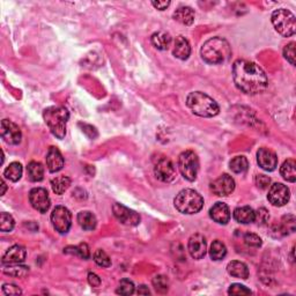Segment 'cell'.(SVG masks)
Returning a JSON list of instances; mask_svg holds the SVG:
<instances>
[{"mask_svg": "<svg viewBox=\"0 0 296 296\" xmlns=\"http://www.w3.org/2000/svg\"><path fill=\"white\" fill-rule=\"evenodd\" d=\"M233 79L236 87L245 94L255 95L267 87V76L254 61L239 59L233 65Z\"/></svg>", "mask_w": 296, "mask_h": 296, "instance_id": "1", "label": "cell"}, {"mask_svg": "<svg viewBox=\"0 0 296 296\" xmlns=\"http://www.w3.org/2000/svg\"><path fill=\"white\" fill-rule=\"evenodd\" d=\"M203 59L208 64H221L226 61L231 55L229 43L222 37H213L204 43L202 46Z\"/></svg>", "mask_w": 296, "mask_h": 296, "instance_id": "2", "label": "cell"}, {"mask_svg": "<svg viewBox=\"0 0 296 296\" xmlns=\"http://www.w3.org/2000/svg\"><path fill=\"white\" fill-rule=\"evenodd\" d=\"M186 104L194 115L199 117L217 116L220 111L217 102L202 92H190L186 98Z\"/></svg>", "mask_w": 296, "mask_h": 296, "instance_id": "3", "label": "cell"}, {"mask_svg": "<svg viewBox=\"0 0 296 296\" xmlns=\"http://www.w3.org/2000/svg\"><path fill=\"white\" fill-rule=\"evenodd\" d=\"M44 122L50 129L51 133L58 139H63L66 134V123L70 118V113L64 107L46 108L43 112Z\"/></svg>", "mask_w": 296, "mask_h": 296, "instance_id": "4", "label": "cell"}, {"mask_svg": "<svg viewBox=\"0 0 296 296\" xmlns=\"http://www.w3.org/2000/svg\"><path fill=\"white\" fill-rule=\"evenodd\" d=\"M204 206V199L197 191L182 190L175 198V207L183 214H196Z\"/></svg>", "mask_w": 296, "mask_h": 296, "instance_id": "5", "label": "cell"}, {"mask_svg": "<svg viewBox=\"0 0 296 296\" xmlns=\"http://www.w3.org/2000/svg\"><path fill=\"white\" fill-rule=\"evenodd\" d=\"M272 23L277 32L283 37L293 36L295 34V17L288 9L280 8L274 11L272 14Z\"/></svg>", "mask_w": 296, "mask_h": 296, "instance_id": "6", "label": "cell"}, {"mask_svg": "<svg viewBox=\"0 0 296 296\" xmlns=\"http://www.w3.org/2000/svg\"><path fill=\"white\" fill-rule=\"evenodd\" d=\"M178 169L185 180L193 182L199 170V160L192 150H185L178 157Z\"/></svg>", "mask_w": 296, "mask_h": 296, "instance_id": "7", "label": "cell"}, {"mask_svg": "<svg viewBox=\"0 0 296 296\" xmlns=\"http://www.w3.org/2000/svg\"><path fill=\"white\" fill-rule=\"evenodd\" d=\"M52 226L59 234H66L72 224V215L65 206H57L51 213Z\"/></svg>", "mask_w": 296, "mask_h": 296, "instance_id": "8", "label": "cell"}, {"mask_svg": "<svg viewBox=\"0 0 296 296\" xmlns=\"http://www.w3.org/2000/svg\"><path fill=\"white\" fill-rule=\"evenodd\" d=\"M154 174H155L157 180L165 183H169V182L174 181L176 177V169L174 163L166 157H161L157 160L154 166Z\"/></svg>", "mask_w": 296, "mask_h": 296, "instance_id": "9", "label": "cell"}, {"mask_svg": "<svg viewBox=\"0 0 296 296\" xmlns=\"http://www.w3.org/2000/svg\"><path fill=\"white\" fill-rule=\"evenodd\" d=\"M29 202L36 211L45 213L50 208L51 202L48 191L43 187H35L29 192Z\"/></svg>", "mask_w": 296, "mask_h": 296, "instance_id": "10", "label": "cell"}, {"mask_svg": "<svg viewBox=\"0 0 296 296\" xmlns=\"http://www.w3.org/2000/svg\"><path fill=\"white\" fill-rule=\"evenodd\" d=\"M112 212L117 220L122 222L125 226H137L140 222V217H139L138 213L125 207L122 204H113Z\"/></svg>", "mask_w": 296, "mask_h": 296, "instance_id": "11", "label": "cell"}, {"mask_svg": "<svg viewBox=\"0 0 296 296\" xmlns=\"http://www.w3.org/2000/svg\"><path fill=\"white\" fill-rule=\"evenodd\" d=\"M291 198V192L289 189L281 183H276L271 185L270 191H268L267 199L274 206H283L289 202Z\"/></svg>", "mask_w": 296, "mask_h": 296, "instance_id": "12", "label": "cell"}, {"mask_svg": "<svg viewBox=\"0 0 296 296\" xmlns=\"http://www.w3.org/2000/svg\"><path fill=\"white\" fill-rule=\"evenodd\" d=\"M211 190L219 197H226L235 190V181L231 176L223 174L211 183Z\"/></svg>", "mask_w": 296, "mask_h": 296, "instance_id": "13", "label": "cell"}, {"mask_svg": "<svg viewBox=\"0 0 296 296\" xmlns=\"http://www.w3.org/2000/svg\"><path fill=\"white\" fill-rule=\"evenodd\" d=\"M0 134L6 143L9 145H18L21 141V130L15 123L11 122L8 119H4L1 122V129H0Z\"/></svg>", "mask_w": 296, "mask_h": 296, "instance_id": "14", "label": "cell"}, {"mask_svg": "<svg viewBox=\"0 0 296 296\" xmlns=\"http://www.w3.org/2000/svg\"><path fill=\"white\" fill-rule=\"evenodd\" d=\"M187 250H189L192 258L202 259L206 255V250H207V243H206L205 237L200 234H194L191 236L189 243H187Z\"/></svg>", "mask_w": 296, "mask_h": 296, "instance_id": "15", "label": "cell"}, {"mask_svg": "<svg viewBox=\"0 0 296 296\" xmlns=\"http://www.w3.org/2000/svg\"><path fill=\"white\" fill-rule=\"evenodd\" d=\"M257 162L264 170L273 171L278 166V157L273 150L263 147L257 152Z\"/></svg>", "mask_w": 296, "mask_h": 296, "instance_id": "16", "label": "cell"}, {"mask_svg": "<svg viewBox=\"0 0 296 296\" xmlns=\"http://www.w3.org/2000/svg\"><path fill=\"white\" fill-rule=\"evenodd\" d=\"M27 251L23 246L13 245L11 246L2 257V264L4 265H18L26 259Z\"/></svg>", "mask_w": 296, "mask_h": 296, "instance_id": "17", "label": "cell"}, {"mask_svg": "<svg viewBox=\"0 0 296 296\" xmlns=\"http://www.w3.org/2000/svg\"><path fill=\"white\" fill-rule=\"evenodd\" d=\"M46 166H48L49 171L51 172H57L63 169L64 157L58 148H49L48 154H46Z\"/></svg>", "mask_w": 296, "mask_h": 296, "instance_id": "18", "label": "cell"}, {"mask_svg": "<svg viewBox=\"0 0 296 296\" xmlns=\"http://www.w3.org/2000/svg\"><path fill=\"white\" fill-rule=\"evenodd\" d=\"M209 217L217 223L227 224L230 220L229 207L224 203H217L209 209Z\"/></svg>", "mask_w": 296, "mask_h": 296, "instance_id": "19", "label": "cell"}, {"mask_svg": "<svg viewBox=\"0 0 296 296\" xmlns=\"http://www.w3.org/2000/svg\"><path fill=\"white\" fill-rule=\"evenodd\" d=\"M174 56L176 58L181 60H185L189 58L191 54V46L190 43L183 36L176 37L175 44H174Z\"/></svg>", "mask_w": 296, "mask_h": 296, "instance_id": "20", "label": "cell"}, {"mask_svg": "<svg viewBox=\"0 0 296 296\" xmlns=\"http://www.w3.org/2000/svg\"><path fill=\"white\" fill-rule=\"evenodd\" d=\"M227 271L231 277L239 278V279H248L249 278V268L244 263L239 260H233L227 265Z\"/></svg>", "mask_w": 296, "mask_h": 296, "instance_id": "21", "label": "cell"}, {"mask_svg": "<svg viewBox=\"0 0 296 296\" xmlns=\"http://www.w3.org/2000/svg\"><path fill=\"white\" fill-rule=\"evenodd\" d=\"M234 219L239 223L248 224L255 222V211L250 206H243L234 211Z\"/></svg>", "mask_w": 296, "mask_h": 296, "instance_id": "22", "label": "cell"}, {"mask_svg": "<svg viewBox=\"0 0 296 296\" xmlns=\"http://www.w3.org/2000/svg\"><path fill=\"white\" fill-rule=\"evenodd\" d=\"M280 174H281L283 180L294 183L296 181V162L294 160H286L281 166V168H280Z\"/></svg>", "mask_w": 296, "mask_h": 296, "instance_id": "23", "label": "cell"}, {"mask_svg": "<svg viewBox=\"0 0 296 296\" xmlns=\"http://www.w3.org/2000/svg\"><path fill=\"white\" fill-rule=\"evenodd\" d=\"M152 44L155 46L157 50H168L169 45L171 43V37L169 34L165 32H159L152 35Z\"/></svg>", "mask_w": 296, "mask_h": 296, "instance_id": "24", "label": "cell"}, {"mask_svg": "<svg viewBox=\"0 0 296 296\" xmlns=\"http://www.w3.org/2000/svg\"><path fill=\"white\" fill-rule=\"evenodd\" d=\"M174 18L178 22L190 26L194 21V12L191 7H180L178 9H176Z\"/></svg>", "mask_w": 296, "mask_h": 296, "instance_id": "25", "label": "cell"}, {"mask_svg": "<svg viewBox=\"0 0 296 296\" xmlns=\"http://www.w3.org/2000/svg\"><path fill=\"white\" fill-rule=\"evenodd\" d=\"M78 222H79L80 226H81L82 229H85V230L95 229V227H96V223H97L95 215L92 214V212H88V211H83V212L79 213Z\"/></svg>", "mask_w": 296, "mask_h": 296, "instance_id": "26", "label": "cell"}, {"mask_svg": "<svg viewBox=\"0 0 296 296\" xmlns=\"http://www.w3.org/2000/svg\"><path fill=\"white\" fill-rule=\"evenodd\" d=\"M28 177L32 182H41L44 177V168L39 162L32 161L27 166Z\"/></svg>", "mask_w": 296, "mask_h": 296, "instance_id": "27", "label": "cell"}, {"mask_svg": "<svg viewBox=\"0 0 296 296\" xmlns=\"http://www.w3.org/2000/svg\"><path fill=\"white\" fill-rule=\"evenodd\" d=\"M71 185V178L67 176H59V177H56L51 181V186L52 190L56 194H63L65 191L70 187Z\"/></svg>", "mask_w": 296, "mask_h": 296, "instance_id": "28", "label": "cell"}, {"mask_svg": "<svg viewBox=\"0 0 296 296\" xmlns=\"http://www.w3.org/2000/svg\"><path fill=\"white\" fill-rule=\"evenodd\" d=\"M4 176L7 180L12 182H18L22 176V166L18 162H12L7 168L5 169Z\"/></svg>", "mask_w": 296, "mask_h": 296, "instance_id": "29", "label": "cell"}, {"mask_svg": "<svg viewBox=\"0 0 296 296\" xmlns=\"http://www.w3.org/2000/svg\"><path fill=\"white\" fill-rule=\"evenodd\" d=\"M227 255V248L223 243L220 240H214L212 243L211 249H209V256L213 260H221L226 257Z\"/></svg>", "mask_w": 296, "mask_h": 296, "instance_id": "30", "label": "cell"}, {"mask_svg": "<svg viewBox=\"0 0 296 296\" xmlns=\"http://www.w3.org/2000/svg\"><path fill=\"white\" fill-rule=\"evenodd\" d=\"M249 162L244 156H236L229 162V168L230 170L235 174H242L248 170Z\"/></svg>", "mask_w": 296, "mask_h": 296, "instance_id": "31", "label": "cell"}, {"mask_svg": "<svg viewBox=\"0 0 296 296\" xmlns=\"http://www.w3.org/2000/svg\"><path fill=\"white\" fill-rule=\"evenodd\" d=\"M65 252H66V254L78 255L79 257H81L83 259H88L91 257L89 248L86 243H81V244H79L78 246H69V248L65 249Z\"/></svg>", "mask_w": 296, "mask_h": 296, "instance_id": "32", "label": "cell"}, {"mask_svg": "<svg viewBox=\"0 0 296 296\" xmlns=\"http://www.w3.org/2000/svg\"><path fill=\"white\" fill-rule=\"evenodd\" d=\"M4 272L11 277L22 278L27 276L28 272H29V268L27 266H20V265H18V266H12V265H9L8 267L5 268Z\"/></svg>", "mask_w": 296, "mask_h": 296, "instance_id": "33", "label": "cell"}, {"mask_svg": "<svg viewBox=\"0 0 296 296\" xmlns=\"http://www.w3.org/2000/svg\"><path fill=\"white\" fill-rule=\"evenodd\" d=\"M14 219L12 215L7 214V213H1L0 215V229L4 233L11 231L14 228Z\"/></svg>", "mask_w": 296, "mask_h": 296, "instance_id": "34", "label": "cell"}, {"mask_svg": "<svg viewBox=\"0 0 296 296\" xmlns=\"http://www.w3.org/2000/svg\"><path fill=\"white\" fill-rule=\"evenodd\" d=\"M94 260H95V263H96L98 266H101V267L111 266V259L109 258V256H108L106 252L101 249H98L95 251Z\"/></svg>", "mask_w": 296, "mask_h": 296, "instance_id": "35", "label": "cell"}, {"mask_svg": "<svg viewBox=\"0 0 296 296\" xmlns=\"http://www.w3.org/2000/svg\"><path fill=\"white\" fill-rule=\"evenodd\" d=\"M117 294L120 295H132L134 293V285L131 280L123 279L119 282L118 288H117Z\"/></svg>", "mask_w": 296, "mask_h": 296, "instance_id": "36", "label": "cell"}, {"mask_svg": "<svg viewBox=\"0 0 296 296\" xmlns=\"http://www.w3.org/2000/svg\"><path fill=\"white\" fill-rule=\"evenodd\" d=\"M153 286L159 293H166L169 289V281L165 276H156L153 279Z\"/></svg>", "mask_w": 296, "mask_h": 296, "instance_id": "37", "label": "cell"}, {"mask_svg": "<svg viewBox=\"0 0 296 296\" xmlns=\"http://www.w3.org/2000/svg\"><path fill=\"white\" fill-rule=\"evenodd\" d=\"M295 230V218L293 215H287L282 219V224L280 227V231L282 235H287V233H293Z\"/></svg>", "mask_w": 296, "mask_h": 296, "instance_id": "38", "label": "cell"}, {"mask_svg": "<svg viewBox=\"0 0 296 296\" xmlns=\"http://www.w3.org/2000/svg\"><path fill=\"white\" fill-rule=\"evenodd\" d=\"M228 294L229 295H250L252 292L245 286L240 285V283H233L228 289Z\"/></svg>", "mask_w": 296, "mask_h": 296, "instance_id": "39", "label": "cell"}, {"mask_svg": "<svg viewBox=\"0 0 296 296\" xmlns=\"http://www.w3.org/2000/svg\"><path fill=\"white\" fill-rule=\"evenodd\" d=\"M244 243L248 246H251V248H259L261 245V240L256 234L248 233L244 235Z\"/></svg>", "mask_w": 296, "mask_h": 296, "instance_id": "40", "label": "cell"}, {"mask_svg": "<svg viewBox=\"0 0 296 296\" xmlns=\"http://www.w3.org/2000/svg\"><path fill=\"white\" fill-rule=\"evenodd\" d=\"M283 56L292 65H295V43L292 42L283 49Z\"/></svg>", "mask_w": 296, "mask_h": 296, "instance_id": "41", "label": "cell"}, {"mask_svg": "<svg viewBox=\"0 0 296 296\" xmlns=\"http://www.w3.org/2000/svg\"><path fill=\"white\" fill-rule=\"evenodd\" d=\"M270 220V214L266 208H259L257 212H255V221H257L259 224H266Z\"/></svg>", "mask_w": 296, "mask_h": 296, "instance_id": "42", "label": "cell"}, {"mask_svg": "<svg viewBox=\"0 0 296 296\" xmlns=\"http://www.w3.org/2000/svg\"><path fill=\"white\" fill-rule=\"evenodd\" d=\"M255 182H256V185H257L259 189H263V190L267 189L271 184L270 177H267V176H265V175H257L255 178Z\"/></svg>", "mask_w": 296, "mask_h": 296, "instance_id": "43", "label": "cell"}, {"mask_svg": "<svg viewBox=\"0 0 296 296\" xmlns=\"http://www.w3.org/2000/svg\"><path fill=\"white\" fill-rule=\"evenodd\" d=\"M2 292L5 293L6 295H20L22 294V291L18 288V286L13 285V283H5L2 286Z\"/></svg>", "mask_w": 296, "mask_h": 296, "instance_id": "44", "label": "cell"}, {"mask_svg": "<svg viewBox=\"0 0 296 296\" xmlns=\"http://www.w3.org/2000/svg\"><path fill=\"white\" fill-rule=\"evenodd\" d=\"M80 126H82V131L85 132L86 134L88 135L89 138L94 139L97 137V132L96 130H95V128H92V125H87V124H80Z\"/></svg>", "mask_w": 296, "mask_h": 296, "instance_id": "45", "label": "cell"}, {"mask_svg": "<svg viewBox=\"0 0 296 296\" xmlns=\"http://www.w3.org/2000/svg\"><path fill=\"white\" fill-rule=\"evenodd\" d=\"M88 282H89V285L92 287H100L101 279L97 274L91 272V273H88Z\"/></svg>", "mask_w": 296, "mask_h": 296, "instance_id": "46", "label": "cell"}, {"mask_svg": "<svg viewBox=\"0 0 296 296\" xmlns=\"http://www.w3.org/2000/svg\"><path fill=\"white\" fill-rule=\"evenodd\" d=\"M152 5L155 8L160 9V11H165V9H166V7L170 5V1H153Z\"/></svg>", "mask_w": 296, "mask_h": 296, "instance_id": "47", "label": "cell"}, {"mask_svg": "<svg viewBox=\"0 0 296 296\" xmlns=\"http://www.w3.org/2000/svg\"><path fill=\"white\" fill-rule=\"evenodd\" d=\"M138 294L139 295H141V294L148 295V294H150V292H149V289H148L146 286H140V288L138 289Z\"/></svg>", "mask_w": 296, "mask_h": 296, "instance_id": "48", "label": "cell"}, {"mask_svg": "<svg viewBox=\"0 0 296 296\" xmlns=\"http://www.w3.org/2000/svg\"><path fill=\"white\" fill-rule=\"evenodd\" d=\"M1 186H2V191H1V196H4L5 192H6V183L5 181L1 182Z\"/></svg>", "mask_w": 296, "mask_h": 296, "instance_id": "49", "label": "cell"}]
</instances>
